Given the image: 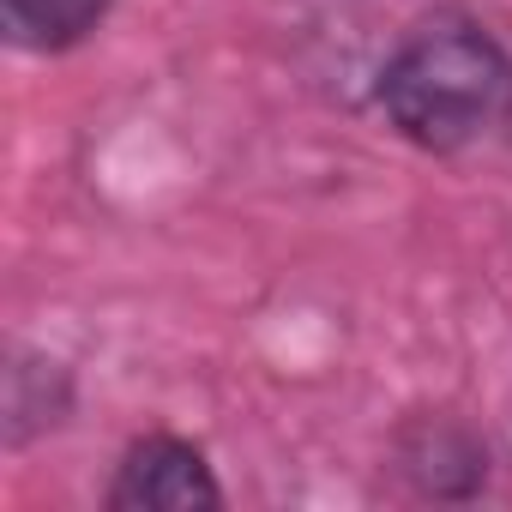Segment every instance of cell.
<instances>
[{
    "label": "cell",
    "mask_w": 512,
    "mask_h": 512,
    "mask_svg": "<svg viewBox=\"0 0 512 512\" xmlns=\"http://www.w3.org/2000/svg\"><path fill=\"white\" fill-rule=\"evenodd\" d=\"M374 103L404 145L458 157L512 121V49L470 13H434L386 55Z\"/></svg>",
    "instance_id": "6da1fadb"
},
{
    "label": "cell",
    "mask_w": 512,
    "mask_h": 512,
    "mask_svg": "<svg viewBox=\"0 0 512 512\" xmlns=\"http://www.w3.org/2000/svg\"><path fill=\"white\" fill-rule=\"evenodd\" d=\"M103 506L109 512H217L223 482H217L199 440L151 428V434L127 440V452L115 458Z\"/></svg>",
    "instance_id": "7a4b0ae2"
},
{
    "label": "cell",
    "mask_w": 512,
    "mask_h": 512,
    "mask_svg": "<svg viewBox=\"0 0 512 512\" xmlns=\"http://www.w3.org/2000/svg\"><path fill=\"white\" fill-rule=\"evenodd\" d=\"M392 470L404 476V488L416 500H452L458 506V500H476L488 488L494 452L464 416L422 410L392 434Z\"/></svg>",
    "instance_id": "3957f363"
},
{
    "label": "cell",
    "mask_w": 512,
    "mask_h": 512,
    "mask_svg": "<svg viewBox=\"0 0 512 512\" xmlns=\"http://www.w3.org/2000/svg\"><path fill=\"white\" fill-rule=\"evenodd\" d=\"M115 0H0V31L25 55H67L103 31Z\"/></svg>",
    "instance_id": "277c9868"
},
{
    "label": "cell",
    "mask_w": 512,
    "mask_h": 512,
    "mask_svg": "<svg viewBox=\"0 0 512 512\" xmlns=\"http://www.w3.org/2000/svg\"><path fill=\"white\" fill-rule=\"evenodd\" d=\"M73 410V380L61 362L19 350L7 368V446H25L43 428H61Z\"/></svg>",
    "instance_id": "5b68a950"
}]
</instances>
